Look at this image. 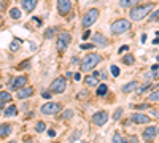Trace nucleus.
I'll use <instances>...</instances> for the list:
<instances>
[{
    "mask_svg": "<svg viewBox=\"0 0 159 143\" xmlns=\"http://www.w3.org/2000/svg\"><path fill=\"white\" fill-rule=\"evenodd\" d=\"M153 8H154L153 3H147V5H142V6H137V8L131 10L129 16H131L132 21H142V19L147 18V16L153 11Z\"/></svg>",
    "mask_w": 159,
    "mask_h": 143,
    "instance_id": "f257e3e1",
    "label": "nucleus"
},
{
    "mask_svg": "<svg viewBox=\"0 0 159 143\" xmlns=\"http://www.w3.org/2000/svg\"><path fill=\"white\" fill-rule=\"evenodd\" d=\"M102 60V56L96 53H89L83 57V62H81V72H87V70H92L97 64Z\"/></svg>",
    "mask_w": 159,
    "mask_h": 143,
    "instance_id": "f03ea898",
    "label": "nucleus"
},
{
    "mask_svg": "<svg viewBox=\"0 0 159 143\" xmlns=\"http://www.w3.org/2000/svg\"><path fill=\"white\" fill-rule=\"evenodd\" d=\"M129 29H131V21H127V19H118V21L111 24V32L116 33V35L127 32Z\"/></svg>",
    "mask_w": 159,
    "mask_h": 143,
    "instance_id": "7ed1b4c3",
    "label": "nucleus"
},
{
    "mask_svg": "<svg viewBox=\"0 0 159 143\" xmlns=\"http://www.w3.org/2000/svg\"><path fill=\"white\" fill-rule=\"evenodd\" d=\"M97 18H99V10H97V8H91L89 11L83 16V21H81V24H83L84 29H87V27H91L94 22L97 21Z\"/></svg>",
    "mask_w": 159,
    "mask_h": 143,
    "instance_id": "20e7f679",
    "label": "nucleus"
},
{
    "mask_svg": "<svg viewBox=\"0 0 159 143\" xmlns=\"http://www.w3.org/2000/svg\"><path fill=\"white\" fill-rule=\"evenodd\" d=\"M70 42H72V35H70L67 30L60 32L57 35V49L59 51H65L67 46H70Z\"/></svg>",
    "mask_w": 159,
    "mask_h": 143,
    "instance_id": "39448f33",
    "label": "nucleus"
},
{
    "mask_svg": "<svg viewBox=\"0 0 159 143\" xmlns=\"http://www.w3.org/2000/svg\"><path fill=\"white\" fill-rule=\"evenodd\" d=\"M65 87H67V84H65V78H64V76H57L56 80L51 83V91H53V92H56V94L64 92Z\"/></svg>",
    "mask_w": 159,
    "mask_h": 143,
    "instance_id": "423d86ee",
    "label": "nucleus"
},
{
    "mask_svg": "<svg viewBox=\"0 0 159 143\" xmlns=\"http://www.w3.org/2000/svg\"><path fill=\"white\" fill-rule=\"evenodd\" d=\"M60 111V105L54 103V102H49V103H45L42 107V113L43 115H56Z\"/></svg>",
    "mask_w": 159,
    "mask_h": 143,
    "instance_id": "0eeeda50",
    "label": "nucleus"
},
{
    "mask_svg": "<svg viewBox=\"0 0 159 143\" xmlns=\"http://www.w3.org/2000/svg\"><path fill=\"white\" fill-rule=\"evenodd\" d=\"M70 10H72L70 0H57V11H59V15L65 16L70 13Z\"/></svg>",
    "mask_w": 159,
    "mask_h": 143,
    "instance_id": "6e6552de",
    "label": "nucleus"
},
{
    "mask_svg": "<svg viewBox=\"0 0 159 143\" xmlns=\"http://www.w3.org/2000/svg\"><path fill=\"white\" fill-rule=\"evenodd\" d=\"M107 121H108V113H107V111H103V110L102 111H97V113L92 116V122L96 126H103Z\"/></svg>",
    "mask_w": 159,
    "mask_h": 143,
    "instance_id": "1a4fd4ad",
    "label": "nucleus"
},
{
    "mask_svg": "<svg viewBox=\"0 0 159 143\" xmlns=\"http://www.w3.org/2000/svg\"><path fill=\"white\" fill-rule=\"evenodd\" d=\"M27 84V76L24 75H21V76H16L15 80L11 81V84H10V89H21V87H24Z\"/></svg>",
    "mask_w": 159,
    "mask_h": 143,
    "instance_id": "9d476101",
    "label": "nucleus"
},
{
    "mask_svg": "<svg viewBox=\"0 0 159 143\" xmlns=\"http://www.w3.org/2000/svg\"><path fill=\"white\" fill-rule=\"evenodd\" d=\"M33 95V87H21V89H18V95H16V97L18 99H22V100H24V99H29V97H32Z\"/></svg>",
    "mask_w": 159,
    "mask_h": 143,
    "instance_id": "9b49d317",
    "label": "nucleus"
},
{
    "mask_svg": "<svg viewBox=\"0 0 159 143\" xmlns=\"http://www.w3.org/2000/svg\"><path fill=\"white\" fill-rule=\"evenodd\" d=\"M132 121L135 122V124H147V122H150V118L147 116V115H142V113H135L132 115Z\"/></svg>",
    "mask_w": 159,
    "mask_h": 143,
    "instance_id": "f8f14e48",
    "label": "nucleus"
},
{
    "mask_svg": "<svg viewBox=\"0 0 159 143\" xmlns=\"http://www.w3.org/2000/svg\"><path fill=\"white\" fill-rule=\"evenodd\" d=\"M92 40H94V43H96L97 46H102V48H105L107 43H108V40L102 35V33H94V35H92Z\"/></svg>",
    "mask_w": 159,
    "mask_h": 143,
    "instance_id": "ddd939ff",
    "label": "nucleus"
},
{
    "mask_svg": "<svg viewBox=\"0 0 159 143\" xmlns=\"http://www.w3.org/2000/svg\"><path fill=\"white\" fill-rule=\"evenodd\" d=\"M158 135V127H147L143 132V138L145 140H153Z\"/></svg>",
    "mask_w": 159,
    "mask_h": 143,
    "instance_id": "4468645a",
    "label": "nucleus"
},
{
    "mask_svg": "<svg viewBox=\"0 0 159 143\" xmlns=\"http://www.w3.org/2000/svg\"><path fill=\"white\" fill-rule=\"evenodd\" d=\"M21 3H22V8H24L26 11H32V10L37 6L38 0H21Z\"/></svg>",
    "mask_w": 159,
    "mask_h": 143,
    "instance_id": "2eb2a0df",
    "label": "nucleus"
},
{
    "mask_svg": "<svg viewBox=\"0 0 159 143\" xmlns=\"http://www.w3.org/2000/svg\"><path fill=\"white\" fill-rule=\"evenodd\" d=\"M137 81H131V83H127V84H124L123 86V92H132V91L137 89Z\"/></svg>",
    "mask_w": 159,
    "mask_h": 143,
    "instance_id": "dca6fc26",
    "label": "nucleus"
},
{
    "mask_svg": "<svg viewBox=\"0 0 159 143\" xmlns=\"http://www.w3.org/2000/svg\"><path fill=\"white\" fill-rule=\"evenodd\" d=\"M11 134V126L10 124H2L0 126V137H6Z\"/></svg>",
    "mask_w": 159,
    "mask_h": 143,
    "instance_id": "f3484780",
    "label": "nucleus"
},
{
    "mask_svg": "<svg viewBox=\"0 0 159 143\" xmlns=\"http://www.w3.org/2000/svg\"><path fill=\"white\" fill-rule=\"evenodd\" d=\"M140 0H119V6L121 8H129V6H134Z\"/></svg>",
    "mask_w": 159,
    "mask_h": 143,
    "instance_id": "a211bd4d",
    "label": "nucleus"
},
{
    "mask_svg": "<svg viewBox=\"0 0 159 143\" xmlns=\"http://www.w3.org/2000/svg\"><path fill=\"white\" fill-rule=\"evenodd\" d=\"M21 43H22V42H21L19 38H15L11 43H10V51H13V53H15V51H18L19 46H21Z\"/></svg>",
    "mask_w": 159,
    "mask_h": 143,
    "instance_id": "6ab92c4d",
    "label": "nucleus"
},
{
    "mask_svg": "<svg viewBox=\"0 0 159 143\" xmlns=\"http://www.w3.org/2000/svg\"><path fill=\"white\" fill-rule=\"evenodd\" d=\"M16 115H18V108H16L15 105H10L5 110V116H16Z\"/></svg>",
    "mask_w": 159,
    "mask_h": 143,
    "instance_id": "aec40b11",
    "label": "nucleus"
},
{
    "mask_svg": "<svg viewBox=\"0 0 159 143\" xmlns=\"http://www.w3.org/2000/svg\"><path fill=\"white\" fill-rule=\"evenodd\" d=\"M10 16H11L13 19H21L22 13H21V10H19V8H11V10H10Z\"/></svg>",
    "mask_w": 159,
    "mask_h": 143,
    "instance_id": "412c9836",
    "label": "nucleus"
},
{
    "mask_svg": "<svg viewBox=\"0 0 159 143\" xmlns=\"http://www.w3.org/2000/svg\"><path fill=\"white\" fill-rule=\"evenodd\" d=\"M0 102H3V103H5V102H11V94H10L8 91H2V92H0Z\"/></svg>",
    "mask_w": 159,
    "mask_h": 143,
    "instance_id": "4be33fe9",
    "label": "nucleus"
},
{
    "mask_svg": "<svg viewBox=\"0 0 159 143\" xmlns=\"http://www.w3.org/2000/svg\"><path fill=\"white\" fill-rule=\"evenodd\" d=\"M84 83H86L87 86H97V84H99L96 76H86V78H84Z\"/></svg>",
    "mask_w": 159,
    "mask_h": 143,
    "instance_id": "5701e85b",
    "label": "nucleus"
},
{
    "mask_svg": "<svg viewBox=\"0 0 159 143\" xmlns=\"http://www.w3.org/2000/svg\"><path fill=\"white\" fill-rule=\"evenodd\" d=\"M56 32H57V27H49V29H46L45 30V38H53Z\"/></svg>",
    "mask_w": 159,
    "mask_h": 143,
    "instance_id": "b1692460",
    "label": "nucleus"
},
{
    "mask_svg": "<svg viewBox=\"0 0 159 143\" xmlns=\"http://www.w3.org/2000/svg\"><path fill=\"white\" fill-rule=\"evenodd\" d=\"M107 92H108V86H107V84H99V87H97V95L102 97V95H105Z\"/></svg>",
    "mask_w": 159,
    "mask_h": 143,
    "instance_id": "393cba45",
    "label": "nucleus"
},
{
    "mask_svg": "<svg viewBox=\"0 0 159 143\" xmlns=\"http://www.w3.org/2000/svg\"><path fill=\"white\" fill-rule=\"evenodd\" d=\"M123 62L126 64V65H132V64L135 62V59H134L132 54H126V56L123 57Z\"/></svg>",
    "mask_w": 159,
    "mask_h": 143,
    "instance_id": "a878e982",
    "label": "nucleus"
},
{
    "mask_svg": "<svg viewBox=\"0 0 159 143\" xmlns=\"http://www.w3.org/2000/svg\"><path fill=\"white\" fill-rule=\"evenodd\" d=\"M45 129H46L45 122L38 121V122H37V124H35V131H37V132H43V131H45Z\"/></svg>",
    "mask_w": 159,
    "mask_h": 143,
    "instance_id": "bb28decb",
    "label": "nucleus"
},
{
    "mask_svg": "<svg viewBox=\"0 0 159 143\" xmlns=\"http://www.w3.org/2000/svg\"><path fill=\"white\" fill-rule=\"evenodd\" d=\"M148 99H150L151 102H159V89L154 91L153 94H150V97H148Z\"/></svg>",
    "mask_w": 159,
    "mask_h": 143,
    "instance_id": "cd10ccee",
    "label": "nucleus"
},
{
    "mask_svg": "<svg viewBox=\"0 0 159 143\" xmlns=\"http://www.w3.org/2000/svg\"><path fill=\"white\" fill-rule=\"evenodd\" d=\"M150 87H151V84L145 83V84H143V86H142V87H138V89H137V92H138V94H142V92H145V91H148V89H150Z\"/></svg>",
    "mask_w": 159,
    "mask_h": 143,
    "instance_id": "c85d7f7f",
    "label": "nucleus"
},
{
    "mask_svg": "<svg viewBox=\"0 0 159 143\" xmlns=\"http://www.w3.org/2000/svg\"><path fill=\"white\" fill-rule=\"evenodd\" d=\"M123 143H138V138L132 135V137H127L126 140H123Z\"/></svg>",
    "mask_w": 159,
    "mask_h": 143,
    "instance_id": "c756f323",
    "label": "nucleus"
},
{
    "mask_svg": "<svg viewBox=\"0 0 159 143\" xmlns=\"http://www.w3.org/2000/svg\"><path fill=\"white\" fill-rule=\"evenodd\" d=\"M113 143H123V138H121V135L118 132L113 135Z\"/></svg>",
    "mask_w": 159,
    "mask_h": 143,
    "instance_id": "7c9ffc66",
    "label": "nucleus"
},
{
    "mask_svg": "<svg viewBox=\"0 0 159 143\" xmlns=\"http://www.w3.org/2000/svg\"><path fill=\"white\" fill-rule=\"evenodd\" d=\"M111 75H113V76H118V75H119V69H118L116 65H111Z\"/></svg>",
    "mask_w": 159,
    "mask_h": 143,
    "instance_id": "2f4dec72",
    "label": "nucleus"
},
{
    "mask_svg": "<svg viewBox=\"0 0 159 143\" xmlns=\"http://www.w3.org/2000/svg\"><path fill=\"white\" fill-rule=\"evenodd\" d=\"M29 65H30V59H26L24 62L19 64V69H26V67H29Z\"/></svg>",
    "mask_w": 159,
    "mask_h": 143,
    "instance_id": "473e14b6",
    "label": "nucleus"
},
{
    "mask_svg": "<svg viewBox=\"0 0 159 143\" xmlns=\"http://www.w3.org/2000/svg\"><path fill=\"white\" fill-rule=\"evenodd\" d=\"M158 18H159V10H158V11H154V13H153V15H151V16H150V21H151V22H153V21H156V19H158Z\"/></svg>",
    "mask_w": 159,
    "mask_h": 143,
    "instance_id": "72a5a7b5",
    "label": "nucleus"
},
{
    "mask_svg": "<svg viewBox=\"0 0 159 143\" xmlns=\"http://www.w3.org/2000/svg\"><path fill=\"white\" fill-rule=\"evenodd\" d=\"M72 116H73V111L72 110H67L65 113H64V118H65V119H70Z\"/></svg>",
    "mask_w": 159,
    "mask_h": 143,
    "instance_id": "f704fd0d",
    "label": "nucleus"
},
{
    "mask_svg": "<svg viewBox=\"0 0 159 143\" xmlns=\"http://www.w3.org/2000/svg\"><path fill=\"white\" fill-rule=\"evenodd\" d=\"M119 116H123V110H121V108H118L116 110V113H115V119H119Z\"/></svg>",
    "mask_w": 159,
    "mask_h": 143,
    "instance_id": "c9c22d12",
    "label": "nucleus"
},
{
    "mask_svg": "<svg viewBox=\"0 0 159 143\" xmlns=\"http://www.w3.org/2000/svg\"><path fill=\"white\" fill-rule=\"evenodd\" d=\"M94 45H89V43H81V49H91V48H92Z\"/></svg>",
    "mask_w": 159,
    "mask_h": 143,
    "instance_id": "e433bc0d",
    "label": "nucleus"
},
{
    "mask_svg": "<svg viewBox=\"0 0 159 143\" xmlns=\"http://www.w3.org/2000/svg\"><path fill=\"white\" fill-rule=\"evenodd\" d=\"M127 49H129V46H126V45H124V46H121L119 49H118V53H119V54H121V53H126Z\"/></svg>",
    "mask_w": 159,
    "mask_h": 143,
    "instance_id": "4c0bfd02",
    "label": "nucleus"
},
{
    "mask_svg": "<svg viewBox=\"0 0 159 143\" xmlns=\"http://www.w3.org/2000/svg\"><path fill=\"white\" fill-rule=\"evenodd\" d=\"M89 35H91V32H89V30H86V32H83V40L89 38Z\"/></svg>",
    "mask_w": 159,
    "mask_h": 143,
    "instance_id": "58836bf2",
    "label": "nucleus"
},
{
    "mask_svg": "<svg viewBox=\"0 0 159 143\" xmlns=\"http://www.w3.org/2000/svg\"><path fill=\"white\" fill-rule=\"evenodd\" d=\"M42 97L48 100V99H51V95H49V92H43V94H42Z\"/></svg>",
    "mask_w": 159,
    "mask_h": 143,
    "instance_id": "ea45409f",
    "label": "nucleus"
},
{
    "mask_svg": "<svg viewBox=\"0 0 159 143\" xmlns=\"http://www.w3.org/2000/svg\"><path fill=\"white\" fill-rule=\"evenodd\" d=\"M48 135H49V137H56V132L51 129V131H48Z\"/></svg>",
    "mask_w": 159,
    "mask_h": 143,
    "instance_id": "a19ab883",
    "label": "nucleus"
},
{
    "mask_svg": "<svg viewBox=\"0 0 159 143\" xmlns=\"http://www.w3.org/2000/svg\"><path fill=\"white\" fill-rule=\"evenodd\" d=\"M135 108H138V110H145V108H148V105H138V107H135Z\"/></svg>",
    "mask_w": 159,
    "mask_h": 143,
    "instance_id": "79ce46f5",
    "label": "nucleus"
},
{
    "mask_svg": "<svg viewBox=\"0 0 159 143\" xmlns=\"http://www.w3.org/2000/svg\"><path fill=\"white\" fill-rule=\"evenodd\" d=\"M86 95H87V92H80V94H78V97H80V99H84Z\"/></svg>",
    "mask_w": 159,
    "mask_h": 143,
    "instance_id": "37998d69",
    "label": "nucleus"
},
{
    "mask_svg": "<svg viewBox=\"0 0 159 143\" xmlns=\"http://www.w3.org/2000/svg\"><path fill=\"white\" fill-rule=\"evenodd\" d=\"M73 78H75L76 81H80V80H81V75H80V73H76V75H75V76H73Z\"/></svg>",
    "mask_w": 159,
    "mask_h": 143,
    "instance_id": "c03bdc74",
    "label": "nucleus"
},
{
    "mask_svg": "<svg viewBox=\"0 0 159 143\" xmlns=\"http://www.w3.org/2000/svg\"><path fill=\"white\" fill-rule=\"evenodd\" d=\"M156 59H158V62H159V56H158V57H156Z\"/></svg>",
    "mask_w": 159,
    "mask_h": 143,
    "instance_id": "a18cd8bd",
    "label": "nucleus"
},
{
    "mask_svg": "<svg viewBox=\"0 0 159 143\" xmlns=\"http://www.w3.org/2000/svg\"><path fill=\"white\" fill-rule=\"evenodd\" d=\"M10 143H16V142H10Z\"/></svg>",
    "mask_w": 159,
    "mask_h": 143,
    "instance_id": "49530a36",
    "label": "nucleus"
}]
</instances>
